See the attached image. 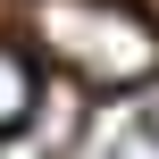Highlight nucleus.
<instances>
[{"mask_svg":"<svg viewBox=\"0 0 159 159\" xmlns=\"http://www.w3.org/2000/svg\"><path fill=\"white\" fill-rule=\"evenodd\" d=\"M34 25L50 42V59H67L92 84H143L159 67V34L126 0H34Z\"/></svg>","mask_w":159,"mask_h":159,"instance_id":"f257e3e1","label":"nucleus"},{"mask_svg":"<svg viewBox=\"0 0 159 159\" xmlns=\"http://www.w3.org/2000/svg\"><path fill=\"white\" fill-rule=\"evenodd\" d=\"M34 101H42V92H34V67H25L17 50H0V134H17V126L34 117Z\"/></svg>","mask_w":159,"mask_h":159,"instance_id":"f03ea898","label":"nucleus"}]
</instances>
